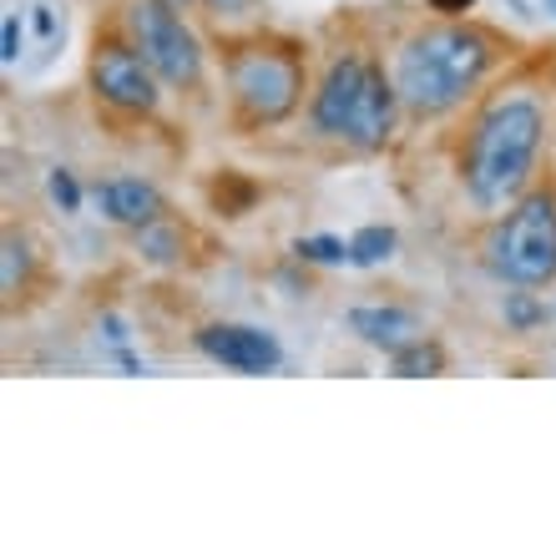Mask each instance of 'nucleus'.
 Returning <instances> with one entry per match:
<instances>
[{
  "instance_id": "1",
  "label": "nucleus",
  "mask_w": 556,
  "mask_h": 556,
  "mask_svg": "<svg viewBox=\"0 0 556 556\" xmlns=\"http://www.w3.org/2000/svg\"><path fill=\"white\" fill-rule=\"evenodd\" d=\"M542 132L546 117L542 106L516 97V102H501L481 117V127L470 132L466 147V188L481 207H501L506 198L527 188L531 162L542 152Z\"/></svg>"
},
{
  "instance_id": "2",
  "label": "nucleus",
  "mask_w": 556,
  "mask_h": 556,
  "mask_svg": "<svg viewBox=\"0 0 556 556\" xmlns=\"http://www.w3.org/2000/svg\"><path fill=\"white\" fill-rule=\"evenodd\" d=\"M485 61H491V46H485L481 30H425L395 61L400 102L420 117L451 112L455 102H466V91H476V81L485 76Z\"/></svg>"
},
{
  "instance_id": "3",
  "label": "nucleus",
  "mask_w": 556,
  "mask_h": 556,
  "mask_svg": "<svg viewBox=\"0 0 556 556\" xmlns=\"http://www.w3.org/2000/svg\"><path fill=\"white\" fill-rule=\"evenodd\" d=\"M395 97L380 66L344 56L329 66L319 97H314V127L324 137H344L354 147H380L395 127Z\"/></svg>"
},
{
  "instance_id": "4",
  "label": "nucleus",
  "mask_w": 556,
  "mask_h": 556,
  "mask_svg": "<svg viewBox=\"0 0 556 556\" xmlns=\"http://www.w3.org/2000/svg\"><path fill=\"white\" fill-rule=\"evenodd\" d=\"M491 268L516 289H546L556 278V198L536 192L491 238Z\"/></svg>"
},
{
  "instance_id": "5",
  "label": "nucleus",
  "mask_w": 556,
  "mask_h": 556,
  "mask_svg": "<svg viewBox=\"0 0 556 556\" xmlns=\"http://www.w3.org/2000/svg\"><path fill=\"white\" fill-rule=\"evenodd\" d=\"M228 81H233V102L243 106V117L258 127H274L299 106L304 97V66L283 46H243L228 61Z\"/></svg>"
},
{
  "instance_id": "6",
  "label": "nucleus",
  "mask_w": 556,
  "mask_h": 556,
  "mask_svg": "<svg viewBox=\"0 0 556 556\" xmlns=\"http://www.w3.org/2000/svg\"><path fill=\"white\" fill-rule=\"evenodd\" d=\"M132 26H137V41H142V56L152 61V72L162 81H173V87H192L198 81V72H203L198 46L182 30V21L167 11V0H137Z\"/></svg>"
},
{
  "instance_id": "7",
  "label": "nucleus",
  "mask_w": 556,
  "mask_h": 556,
  "mask_svg": "<svg viewBox=\"0 0 556 556\" xmlns=\"http://www.w3.org/2000/svg\"><path fill=\"white\" fill-rule=\"evenodd\" d=\"M91 81L102 91V102L122 106V112H152L157 106V87H152V61L137 56L132 46L106 41L91 61Z\"/></svg>"
},
{
  "instance_id": "8",
  "label": "nucleus",
  "mask_w": 556,
  "mask_h": 556,
  "mask_svg": "<svg viewBox=\"0 0 556 556\" xmlns=\"http://www.w3.org/2000/svg\"><path fill=\"white\" fill-rule=\"evenodd\" d=\"M198 350L228 369H243V375H264V369H274L278 359H283L264 329H238V324H213V329H203V334H198Z\"/></svg>"
},
{
  "instance_id": "9",
  "label": "nucleus",
  "mask_w": 556,
  "mask_h": 556,
  "mask_svg": "<svg viewBox=\"0 0 556 556\" xmlns=\"http://www.w3.org/2000/svg\"><path fill=\"white\" fill-rule=\"evenodd\" d=\"M350 329L375 350H405L420 339V319L410 308H350Z\"/></svg>"
},
{
  "instance_id": "10",
  "label": "nucleus",
  "mask_w": 556,
  "mask_h": 556,
  "mask_svg": "<svg viewBox=\"0 0 556 556\" xmlns=\"http://www.w3.org/2000/svg\"><path fill=\"white\" fill-rule=\"evenodd\" d=\"M97 203L112 223H127V228H147V223H157L162 213V198L147 182H132V177H117V182H106L97 192Z\"/></svg>"
},
{
  "instance_id": "11",
  "label": "nucleus",
  "mask_w": 556,
  "mask_h": 556,
  "mask_svg": "<svg viewBox=\"0 0 556 556\" xmlns=\"http://www.w3.org/2000/svg\"><path fill=\"white\" fill-rule=\"evenodd\" d=\"M390 359H395V375H400V380H425V375H440V369H445V354H440V344H425V339H415V344L395 350Z\"/></svg>"
},
{
  "instance_id": "12",
  "label": "nucleus",
  "mask_w": 556,
  "mask_h": 556,
  "mask_svg": "<svg viewBox=\"0 0 556 556\" xmlns=\"http://www.w3.org/2000/svg\"><path fill=\"white\" fill-rule=\"evenodd\" d=\"M395 253V228H359V233L350 238V264H359V268H375V264H384Z\"/></svg>"
},
{
  "instance_id": "13",
  "label": "nucleus",
  "mask_w": 556,
  "mask_h": 556,
  "mask_svg": "<svg viewBox=\"0 0 556 556\" xmlns=\"http://www.w3.org/2000/svg\"><path fill=\"white\" fill-rule=\"evenodd\" d=\"M293 253H299L304 264H344V258H350V249H344L339 238H299Z\"/></svg>"
},
{
  "instance_id": "14",
  "label": "nucleus",
  "mask_w": 556,
  "mask_h": 556,
  "mask_svg": "<svg viewBox=\"0 0 556 556\" xmlns=\"http://www.w3.org/2000/svg\"><path fill=\"white\" fill-rule=\"evenodd\" d=\"M30 26L41 30V51H51V46L61 41V30H66V26H61V11H56V5H46V0H36V5H30Z\"/></svg>"
},
{
  "instance_id": "15",
  "label": "nucleus",
  "mask_w": 556,
  "mask_h": 556,
  "mask_svg": "<svg viewBox=\"0 0 556 556\" xmlns=\"http://www.w3.org/2000/svg\"><path fill=\"white\" fill-rule=\"evenodd\" d=\"M21 274H26V243H21V238H5V278H0V289L15 293Z\"/></svg>"
},
{
  "instance_id": "16",
  "label": "nucleus",
  "mask_w": 556,
  "mask_h": 556,
  "mask_svg": "<svg viewBox=\"0 0 556 556\" xmlns=\"http://www.w3.org/2000/svg\"><path fill=\"white\" fill-rule=\"evenodd\" d=\"M0 61L5 66H15L21 61V15H5V26H0Z\"/></svg>"
},
{
  "instance_id": "17",
  "label": "nucleus",
  "mask_w": 556,
  "mask_h": 556,
  "mask_svg": "<svg viewBox=\"0 0 556 556\" xmlns=\"http://www.w3.org/2000/svg\"><path fill=\"white\" fill-rule=\"evenodd\" d=\"M51 198L61 203V213H76V207H81V192H76L72 173H51Z\"/></svg>"
},
{
  "instance_id": "18",
  "label": "nucleus",
  "mask_w": 556,
  "mask_h": 556,
  "mask_svg": "<svg viewBox=\"0 0 556 556\" xmlns=\"http://www.w3.org/2000/svg\"><path fill=\"white\" fill-rule=\"evenodd\" d=\"M506 319H511V324H521V329H527V324H536V319H542V308H536V304H527V299L516 293L511 304H506Z\"/></svg>"
},
{
  "instance_id": "19",
  "label": "nucleus",
  "mask_w": 556,
  "mask_h": 556,
  "mask_svg": "<svg viewBox=\"0 0 556 556\" xmlns=\"http://www.w3.org/2000/svg\"><path fill=\"white\" fill-rule=\"evenodd\" d=\"M476 0H430V11H440V15H460V11H470Z\"/></svg>"
},
{
  "instance_id": "20",
  "label": "nucleus",
  "mask_w": 556,
  "mask_h": 556,
  "mask_svg": "<svg viewBox=\"0 0 556 556\" xmlns=\"http://www.w3.org/2000/svg\"><path fill=\"white\" fill-rule=\"evenodd\" d=\"M249 5V0H207V11H218V15H238Z\"/></svg>"
},
{
  "instance_id": "21",
  "label": "nucleus",
  "mask_w": 556,
  "mask_h": 556,
  "mask_svg": "<svg viewBox=\"0 0 556 556\" xmlns=\"http://www.w3.org/2000/svg\"><path fill=\"white\" fill-rule=\"evenodd\" d=\"M546 11H552V15H556V0H546Z\"/></svg>"
},
{
  "instance_id": "22",
  "label": "nucleus",
  "mask_w": 556,
  "mask_h": 556,
  "mask_svg": "<svg viewBox=\"0 0 556 556\" xmlns=\"http://www.w3.org/2000/svg\"><path fill=\"white\" fill-rule=\"evenodd\" d=\"M167 5H188V0H167Z\"/></svg>"
}]
</instances>
